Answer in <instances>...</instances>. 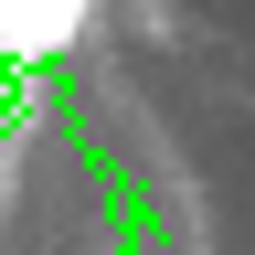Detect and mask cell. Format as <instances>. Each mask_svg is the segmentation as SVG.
I'll return each instance as SVG.
<instances>
[{"mask_svg":"<svg viewBox=\"0 0 255 255\" xmlns=\"http://www.w3.org/2000/svg\"><path fill=\"white\" fill-rule=\"evenodd\" d=\"M75 11L85 0H0V32H11L21 53H53L64 32H75Z\"/></svg>","mask_w":255,"mask_h":255,"instance_id":"cell-1","label":"cell"}]
</instances>
